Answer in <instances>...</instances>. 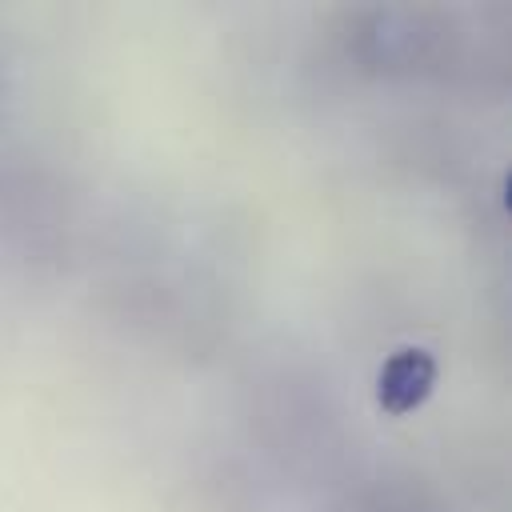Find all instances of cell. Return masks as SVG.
Instances as JSON below:
<instances>
[{
    "label": "cell",
    "mask_w": 512,
    "mask_h": 512,
    "mask_svg": "<svg viewBox=\"0 0 512 512\" xmlns=\"http://www.w3.org/2000/svg\"><path fill=\"white\" fill-rule=\"evenodd\" d=\"M432 380H436L432 356L420 348H404V352L388 356V364L380 368V404L388 412H408L428 396Z\"/></svg>",
    "instance_id": "6da1fadb"
}]
</instances>
